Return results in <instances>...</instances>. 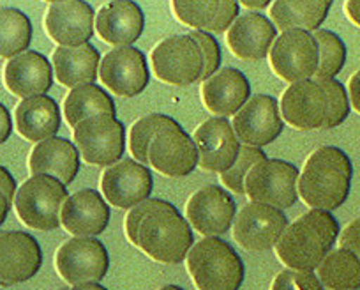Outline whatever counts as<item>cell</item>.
Here are the masks:
<instances>
[{"label": "cell", "instance_id": "8", "mask_svg": "<svg viewBox=\"0 0 360 290\" xmlns=\"http://www.w3.org/2000/svg\"><path fill=\"white\" fill-rule=\"evenodd\" d=\"M299 170L281 160H263L245 177V195L274 209H290L299 198Z\"/></svg>", "mask_w": 360, "mask_h": 290}, {"label": "cell", "instance_id": "43", "mask_svg": "<svg viewBox=\"0 0 360 290\" xmlns=\"http://www.w3.org/2000/svg\"><path fill=\"white\" fill-rule=\"evenodd\" d=\"M11 133H13L11 113H9V110L0 103V145L4 144V141H8V138L11 137Z\"/></svg>", "mask_w": 360, "mask_h": 290}, {"label": "cell", "instance_id": "7", "mask_svg": "<svg viewBox=\"0 0 360 290\" xmlns=\"http://www.w3.org/2000/svg\"><path fill=\"white\" fill-rule=\"evenodd\" d=\"M150 61L154 77L165 84L188 87L202 80L203 55L189 34L162 39L152 50Z\"/></svg>", "mask_w": 360, "mask_h": 290}, {"label": "cell", "instance_id": "49", "mask_svg": "<svg viewBox=\"0 0 360 290\" xmlns=\"http://www.w3.org/2000/svg\"><path fill=\"white\" fill-rule=\"evenodd\" d=\"M0 286H2V283H0Z\"/></svg>", "mask_w": 360, "mask_h": 290}, {"label": "cell", "instance_id": "42", "mask_svg": "<svg viewBox=\"0 0 360 290\" xmlns=\"http://www.w3.org/2000/svg\"><path fill=\"white\" fill-rule=\"evenodd\" d=\"M348 94H349V103L355 108L356 113H360V69L356 72H353L352 78L348 82Z\"/></svg>", "mask_w": 360, "mask_h": 290}, {"label": "cell", "instance_id": "6", "mask_svg": "<svg viewBox=\"0 0 360 290\" xmlns=\"http://www.w3.org/2000/svg\"><path fill=\"white\" fill-rule=\"evenodd\" d=\"M76 149L83 161L96 167H112L124 158L126 127L112 115H94L72 130Z\"/></svg>", "mask_w": 360, "mask_h": 290}, {"label": "cell", "instance_id": "3", "mask_svg": "<svg viewBox=\"0 0 360 290\" xmlns=\"http://www.w3.org/2000/svg\"><path fill=\"white\" fill-rule=\"evenodd\" d=\"M352 177L348 154L334 145H325L307 158L299 177V195L311 209L335 210L348 198Z\"/></svg>", "mask_w": 360, "mask_h": 290}, {"label": "cell", "instance_id": "5", "mask_svg": "<svg viewBox=\"0 0 360 290\" xmlns=\"http://www.w3.org/2000/svg\"><path fill=\"white\" fill-rule=\"evenodd\" d=\"M69 198L68 188L50 175H32L18 188L15 209L27 227L55 230L60 227V210Z\"/></svg>", "mask_w": 360, "mask_h": 290}, {"label": "cell", "instance_id": "39", "mask_svg": "<svg viewBox=\"0 0 360 290\" xmlns=\"http://www.w3.org/2000/svg\"><path fill=\"white\" fill-rule=\"evenodd\" d=\"M270 290H323V285L314 272L286 269L276 276Z\"/></svg>", "mask_w": 360, "mask_h": 290}, {"label": "cell", "instance_id": "23", "mask_svg": "<svg viewBox=\"0 0 360 290\" xmlns=\"http://www.w3.org/2000/svg\"><path fill=\"white\" fill-rule=\"evenodd\" d=\"M145 16L140 6L131 0H113L96 15V32L112 46H131L141 36Z\"/></svg>", "mask_w": 360, "mask_h": 290}, {"label": "cell", "instance_id": "36", "mask_svg": "<svg viewBox=\"0 0 360 290\" xmlns=\"http://www.w3.org/2000/svg\"><path fill=\"white\" fill-rule=\"evenodd\" d=\"M263 160H266V154L262 149L242 145L233 167L228 172H224V174H219L221 182L228 189H231V191L238 193V195H245V177L251 172V168Z\"/></svg>", "mask_w": 360, "mask_h": 290}, {"label": "cell", "instance_id": "37", "mask_svg": "<svg viewBox=\"0 0 360 290\" xmlns=\"http://www.w3.org/2000/svg\"><path fill=\"white\" fill-rule=\"evenodd\" d=\"M321 89L327 96V120H325L321 130H330V127H338L346 120L349 113V98L346 92L345 85L338 82L335 78L332 80H318Z\"/></svg>", "mask_w": 360, "mask_h": 290}, {"label": "cell", "instance_id": "2", "mask_svg": "<svg viewBox=\"0 0 360 290\" xmlns=\"http://www.w3.org/2000/svg\"><path fill=\"white\" fill-rule=\"evenodd\" d=\"M339 239V223L328 210L311 209L286 227L276 255L292 271L313 272Z\"/></svg>", "mask_w": 360, "mask_h": 290}, {"label": "cell", "instance_id": "15", "mask_svg": "<svg viewBox=\"0 0 360 290\" xmlns=\"http://www.w3.org/2000/svg\"><path fill=\"white\" fill-rule=\"evenodd\" d=\"M154 179L150 170L134 160H120L106 168L101 175V191L105 198L119 209H133L148 200Z\"/></svg>", "mask_w": 360, "mask_h": 290}, {"label": "cell", "instance_id": "30", "mask_svg": "<svg viewBox=\"0 0 360 290\" xmlns=\"http://www.w3.org/2000/svg\"><path fill=\"white\" fill-rule=\"evenodd\" d=\"M332 8L330 0H278L270 6V18L283 32L320 30Z\"/></svg>", "mask_w": 360, "mask_h": 290}, {"label": "cell", "instance_id": "20", "mask_svg": "<svg viewBox=\"0 0 360 290\" xmlns=\"http://www.w3.org/2000/svg\"><path fill=\"white\" fill-rule=\"evenodd\" d=\"M281 115L299 131L321 130L327 120V96L318 80L292 84L281 96Z\"/></svg>", "mask_w": 360, "mask_h": 290}, {"label": "cell", "instance_id": "12", "mask_svg": "<svg viewBox=\"0 0 360 290\" xmlns=\"http://www.w3.org/2000/svg\"><path fill=\"white\" fill-rule=\"evenodd\" d=\"M148 165L166 177H186L198 167L195 140L175 120L154 137L148 149Z\"/></svg>", "mask_w": 360, "mask_h": 290}, {"label": "cell", "instance_id": "11", "mask_svg": "<svg viewBox=\"0 0 360 290\" xmlns=\"http://www.w3.org/2000/svg\"><path fill=\"white\" fill-rule=\"evenodd\" d=\"M288 227L285 213L265 203L249 202L233 223V237L244 250L265 251L274 248Z\"/></svg>", "mask_w": 360, "mask_h": 290}, {"label": "cell", "instance_id": "29", "mask_svg": "<svg viewBox=\"0 0 360 290\" xmlns=\"http://www.w3.org/2000/svg\"><path fill=\"white\" fill-rule=\"evenodd\" d=\"M99 62L101 55L90 43L76 48L58 46L53 51L55 78L69 89L94 84L99 75Z\"/></svg>", "mask_w": 360, "mask_h": 290}, {"label": "cell", "instance_id": "19", "mask_svg": "<svg viewBox=\"0 0 360 290\" xmlns=\"http://www.w3.org/2000/svg\"><path fill=\"white\" fill-rule=\"evenodd\" d=\"M198 165L203 170L224 174L235 165L240 151L233 126L224 117H212L195 131Z\"/></svg>", "mask_w": 360, "mask_h": 290}, {"label": "cell", "instance_id": "22", "mask_svg": "<svg viewBox=\"0 0 360 290\" xmlns=\"http://www.w3.org/2000/svg\"><path fill=\"white\" fill-rule=\"evenodd\" d=\"M4 85L16 98L46 96L53 85V68L43 53L29 50L6 64Z\"/></svg>", "mask_w": 360, "mask_h": 290}, {"label": "cell", "instance_id": "1", "mask_svg": "<svg viewBox=\"0 0 360 290\" xmlns=\"http://www.w3.org/2000/svg\"><path fill=\"white\" fill-rule=\"evenodd\" d=\"M124 227L129 243L161 264H180L195 244L189 223L166 200L148 198L133 207Z\"/></svg>", "mask_w": 360, "mask_h": 290}, {"label": "cell", "instance_id": "16", "mask_svg": "<svg viewBox=\"0 0 360 290\" xmlns=\"http://www.w3.org/2000/svg\"><path fill=\"white\" fill-rule=\"evenodd\" d=\"M237 214V206L230 193L221 186L209 184L200 188L186 203L188 222L196 232L205 237H216L228 232Z\"/></svg>", "mask_w": 360, "mask_h": 290}, {"label": "cell", "instance_id": "17", "mask_svg": "<svg viewBox=\"0 0 360 290\" xmlns=\"http://www.w3.org/2000/svg\"><path fill=\"white\" fill-rule=\"evenodd\" d=\"M94 9L82 0H65L48 6L44 29L58 46L76 48L94 36Z\"/></svg>", "mask_w": 360, "mask_h": 290}, {"label": "cell", "instance_id": "28", "mask_svg": "<svg viewBox=\"0 0 360 290\" xmlns=\"http://www.w3.org/2000/svg\"><path fill=\"white\" fill-rule=\"evenodd\" d=\"M15 126L29 141H44L60 130V110L50 96L22 99L15 110Z\"/></svg>", "mask_w": 360, "mask_h": 290}, {"label": "cell", "instance_id": "14", "mask_svg": "<svg viewBox=\"0 0 360 290\" xmlns=\"http://www.w3.org/2000/svg\"><path fill=\"white\" fill-rule=\"evenodd\" d=\"M231 126L238 140L249 147L262 149L283 133L285 122L278 101L272 96L256 94L235 113Z\"/></svg>", "mask_w": 360, "mask_h": 290}, {"label": "cell", "instance_id": "4", "mask_svg": "<svg viewBox=\"0 0 360 290\" xmlns=\"http://www.w3.org/2000/svg\"><path fill=\"white\" fill-rule=\"evenodd\" d=\"M186 260L198 290H238L244 282L242 258L219 237L198 241Z\"/></svg>", "mask_w": 360, "mask_h": 290}, {"label": "cell", "instance_id": "32", "mask_svg": "<svg viewBox=\"0 0 360 290\" xmlns=\"http://www.w3.org/2000/svg\"><path fill=\"white\" fill-rule=\"evenodd\" d=\"M318 279L330 290L360 289V262L352 251L332 250L318 265Z\"/></svg>", "mask_w": 360, "mask_h": 290}, {"label": "cell", "instance_id": "46", "mask_svg": "<svg viewBox=\"0 0 360 290\" xmlns=\"http://www.w3.org/2000/svg\"><path fill=\"white\" fill-rule=\"evenodd\" d=\"M69 290H108V289H105V286L99 285V283H79V285H75Z\"/></svg>", "mask_w": 360, "mask_h": 290}, {"label": "cell", "instance_id": "44", "mask_svg": "<svg viewBox=\"0 0 360 290\" xmlns=\"http://www.w3.org/2000/svg\"><path fill=\"white\" fill-rule=\"evenodd\" d=\"M345 11L346 16H348L355 25L360 27V0H348V2H345Z\"/></svg>", "mask_w": 360, "mask_h": 290}, {"label": "cell", "instance_id": "31", "mask_svg": "<svg viewBox=\"0 0 360 290\" xmlns=\"http://www.w3.org/2000/svg\"><path fill=\"white\" fill-rule=\"evenodd\" d=\"M117 108L113 99L99 85H82L72 89L64 101V115L69 126L75 130L82 120L94 115L115 117Z\"/></svg>", "mask_w": 360, "mask_h": 290}, {"label": "cell", "instance_id": "41", "mask_svg": "<svg viewBox=\"0 0 360 290\" xmlns=\"http://www.w3.org/2000/svg\"><path fill=\"white\" fill-rule=\"evenodd\" d=\"M339 248L352 251L360 262V218L353 220V222L339 234Z\"/></svg>", "mask_w": 360, "mask_h": 290}, {"label": "cell", "instance_id": "13", "mask_svg": "<svg viewBox=\"0 0 360 290\" xmlns=\"http://www.w3.org/2000/svg\"><path fill=\"white\" fill-rule=\"evenodd\" d=\"M99 80L120 98H134L143 92L150 80L143 51L134 46L110 50L99 65Z\"/></svg>", "mask_w": 360, "mask_h": 290}, {"label": "cell", "instance_id": "48", "mask_svg": "<svg viewBox=\"0 0 360 290\" xmlns=\"http://www.w3.org/2000/svg\"><path fill=\"white\" fill-rule=\"evenodd\" d=\"M60 290H68V289H60Z\"/></svg>", "mask_w": 360, "mask_h": 290}, {"label": "cell", "instance_id": "38", "mask_svg": "<svg viewBox=\"0 0 360 290\" xmlns=\"http://www.w3.org/2000/svg\"><path fill=\"white\" fill-rule=\"evenodd\" d=\"M189 36L196 41V44L200 46L203 55V75L202 82H207L210 77H214L217 71H219L221 64V48L219 43L216 41V37L210 36L209 32H191Z\"/></svg>", "mask_w": 360, "mask_h": 290}, {"label": "cell", "instance_id": "33", "mask_svg": "<svg viewBox=\"0 0 360 290\" xmlns=\"http://www.w3.org/2000/svg\"><path fill=\"white\" fill-rule=\"evenodd\" d=\"M32 41L29 16L15 8L0 9V57L15 58L25 53Z\"/></svg>", "mask_w": 360, "mask_h": 290}, {"label": "cell", "instance_id": "24", "mask_svg": "<svg viewBox=\"0 0 360 290\" xmlns=\"http://www.w3.org/2000/svg\"><path fill=\"white\" fill-rule=\"evenodd\" d=\"M278 32L274 23L259 13L238 16L226 30L231 53L242 61H262L269 55Z\"/></svg>", "mask_w": 360, "mask_h": 290}, {"label": "cell", "instance_id": "21", "mask_svg": "<svg viewBox=\"0 0 360 290\" xmlns=\"http://www.w3.org/2000/svg\"><path fill=\"white\" fill-rule=\"evenodd\" d=\"M60 223L72 236L96 237L108 227L110 207L96 189H82L64 202Z\"/></svg>", "mask_w": 360, "mask_h": 290}, {"label": "cell", "instance_id": "18", "mask_svg": "<svg viewBox=\"0 0 360 290\" xmlns=\"http://www.w3.org/2000/svg\"><path fill=\"white\" fill-rule=\"evenodd\" d=\"M43 265V251L36 237L20 230L0 232V283L11 286L29 282Z\"/></svg>", "mask_w": 360, "mask_h": 290}, {"label": "cell", "instance_id": "40", "mask_svg": "<svg viewBox=\"0 0 360 290\" xmlns=\"http://www.w3.org/2000/svg\"><path fill=\"white\" fill-rule=\"evenodd\" d=\"M16 196V181L8 168L0 167V227L4 225L6 218L11 210Z\"/></svg>", "mask_w": 360, "mask_h": 290}, {"label": "cell", "instance_id": "27", "mask_svg": "<svg viewBox=\"0 0 360 290\" xmlns=\"http://www.w3.org/2000/svg\"><path fill=\"white\" fill-rule=\"evenodd\" d=\"M175 18L198 32H224L237 20L240 4L235 0H175Z\"/></svg>", "mask_w": 360, "mask_h": 290}, {"label": "cell", "instance_id": "34", "mask_svg": "<svg viewBox=\"0 0 360 290\" xmlns=\"http://www.w3.org/2000/svg\"><path fill=\"white\" fill-rule=\"evenodd\" d=\"M318 46V69L314 80H332L342 71L346 62V46L332 30L320 29L313 34Z\"/></svg>", "mask_w": 360, "mask_h": 290}, {"label": "cell", "instance_id": "47", "mask_svg": "<svg viewBox=\"0 0 360 290\" xmlns=\"http://www.w3.org/2000/svg\"><path fill=\"white\" fill-rule=\"evenodd\" d=\"M158 290H184V289L179 285H166V286H161V289H158Z\"/></svg>", "mask_w": 360, "mask_h": 290}, {"label": "cell", "instance_id": "26", "mask_svg": "<svg viewBox=\"0 0 360 290\" xmlns=\"http://www.w3.org/2000/svg\"><path fill=\"white\" fill-rule=\"evenodd\" d=\"M32 175H50L62 184H71L79 170V153L76 145L65 138L51 137L39 141L29 158Z\"/></svg>", "mask_w": 360, "mask_h": 290}, {"label": "cell", "instance_id": "25", "mask_svg": "<svg viewBox=\"0 0 360 290\" xmlns=\"http://www.w3.org/2000/svg\"><path fill=\"white\" fill-rule=\"evenodd\" d=\"M251 99V85L242 71L224 68L203 82L202 101L209 112L219 117L235 115Z\"/></svg>", "mask_w": 360, "mask_h": 290}, {"label": "cell", "instance_id": "45", "mask_svg": "<svg viewBox=\"0 0 360 290\" xmlns=\"http://www.w3.org/2000/svg\"><path fill=\"white\" fill-rule=\"evenodd\" d=\"M242 6H245V8H249V9H265L272 4H270V0H262V2H251V0H244V2H242Z\"/></svg>", "mask_w": 360, "mask_h": 290}, {"label": "cell", "instance_id": "10", "mask_svg": "<svg viewBox=\"0 0 360 290\" xmlns=\"http://www.w3.org/2000/svg\"><path fill=\"white\" fill-rule=\"evenodd\" d=\"M269 57L272 71L288 84L311 80L318 69L316 41L306 30H288L276 37Z\"/></svg>", "mask_w": 360, "mask_h": 290}, {"label": "cell", "instance_id": "9", "mask_svg": "<svg viewBox=\"0 0 360 290\" xmlns=\"http://www.w3.org/2000/svg\"><path fill=\"white\" fill-rule=\"evenodd\" d=\"M55 267L60 278L72 286L98 283L108 272L110 255L96 237H72L57 250Z\"/></svg>", "mask_w": 360, "mask_h": 290}, {"label": "cell", "instance_id": "35", "mask_svg": "<svg viewBox=\"0 0 360 290\" xmlns=\"http://www.w3.org/2000/svg\"><path fill=\"white\" fill-rule=\"evenodd\" d=\"M173 122H175V119L162 115V113H150V115L138 119L129 133V149L134 156V161L141 163L143 167L148 165V149H150L152 140L159 131Z\"/></svg>", "mask_w": 360, "mask_h": 290}]
</instances>
